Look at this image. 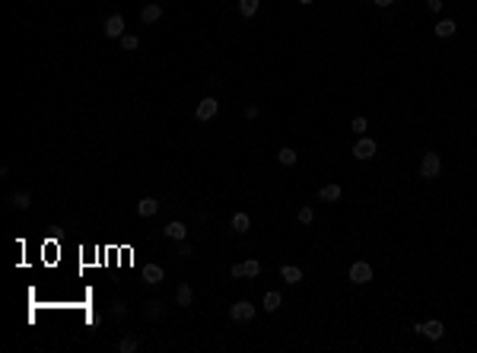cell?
<instances>
[{
	"label": "cell",
	"mask_w": 477,
	"mask_h": 353,
	"mask_svg": "<svg viewBox=\"0 0 477 353\" xmlns=\"http://www.w3.org/2000/svg\"><path fill=\"white\" fill-rule=\"evenodd\" d=\"M159 16H162V6L159 3H146L140 10V19L143 22H159Z\"/></svg>",
	"instance_id": "obj_9"
},
{
	"label": "cell",
	"mask_w": 477,
	"mask_h": 353,
	"mask_svg": "<svg viewBox=\"0 0 477 353\" xmlns=\"http://www.w3.org/2000/svg\"><path fill=\"white\" fill-rule=\"evenodd\" d=\"M162 236H166V239H175V242H181V239L188 236V226H185V223H178V220H172V223H166V226H162Z\"/></svg>",
	"instance_id": "obj_6"
},
{
	"label": "cell",
	"mask_w": 477,
	"mask_h": 353,
	"mask_svg": "<svg viewBox=\"0 0 477 353\" xmlns=\"http://www.w3.org/2000/svg\"><path fill=\"white\" fill-rule=\"evenodd\" d=\"M299 3H302V6H309V3H312V0H299Z\"/></svg>",
	"instance_id": "obj_31"
},
{
	"label": "cell",
	"mask_w": 477,
	"mask_h": 353,
	"mask_svg": "<svg viewBox=\"0 0 477 353\" xmlns=\"http://www.w3.org/2000/svg\"><path fill=\"white\" fill-rule=\"evenodd\" d=\"M280 303H283V296H280L277 290L264 293V309H267V312H277V309H280Z\"/></svg>",
	"instance_id": "obj_13"
},
{
	"label": "cell",
	"mask_w": 477,
	"mask_h": 353,
	"mask_svg": "<svg viewBox=\"0 0 477 353\" xmlns=\"http://www.w3.org/2000/svg\"><path fill=\"white\" fill-rule=\"evenodd\" d=\"M439 169H442L439 153H423V159H420V178H436Z\"/></svg>",
	"instance_id": "obj_1"
},
{
	"label": "cell",
	"mask_w": 477,
	"mask_h": 353,
	"mask_svg": "<svg viewBox=\"0 0 477 353\" xmlns=\"http://www.w3.org/2000/svg\"><path fill=\"white\" fill-rule=\"evenodd\" d=\"M455 29H458V25H455L452 19H439V22H436V35H439V38L455 35Z\"/></svg>",
	"instance_id": "obj_14"
},
{
	"label": "cell",
	"mask_w": 477,
	"mask_h": 353,
	"mask_svg": "<svg viewBox=\"0 0 477 353\" xmlns=\"http://www.w3.org/2000/svg\"><path fill=\"white\" fill-rule=\"evenodd\" d=\"M102 32H105L108 38H121V35H124V16H121V13L108 16L105 25H102Z\"/></svg>",
	"instance_id": "obj_4"
},
{
	"label": "cell",
	"mask_w": 477,
	"mask_h": 353,
	"mask_svg": "<svg viewBox=\"0 0 477 353\" xmlns=\"http://www.w3.org/2000/svg\"><path fill=\"white\" fill-rule=\"evenodd\" d=\"M118 350H121V353H134V350H137V338H121V341H118Z\"/></svg>",
	"instance_id": "obj_21"
},
{
	"label": "cell",
	"mask_w": 477,
	"mask_h": 353,
	"mask_svg": "<svg viewBox=\"0 0 477 353\" xmlns=\"http://www.w3.org/2000/svg\"><path fill=\"white\" fill-rule=\"evenodd\" d=\"M245 118H258V105H248L245 108Z\"/></svg>",
	"instance_id": "obj_29"
},
{
	"label": "cell",
	"mask_w": 477,
	"mask_h": 353,
	"mask_svg": "<svg viewBox=\"0 0 477 353\" xmlns=\"http://www.w3.org/2000/svg\"><path fill=\"white\" fill-rule=\"evenodd\" d=\"M350 280H353V283H360V287H363V283H369V280H372V268H369L366 261L350 264Z\"/></svg>",
	"instance_id": "obj_5"
},
{
	"label": "cell",
	"mask_w": 477,
	"mask_h": 353,
	"mask_svg": "<svg viewBox=\"0 0 477 353\" xmlns=\"http://www.w3.org/2000/svg\"><path fill=\"white\" fill-rule=\"evenodd\" d=\"M350 131H353V134H366V118H353Z\"/></svg>",
	"instance_id": "obj_24"
},
{
	"label": "cell",
	"mask_w": 477,
	"mask_h": 353,
	"mask_svg": "<svg viewBox=\"0 0 477 353\" xmlns=\"http://www.w3.org/2000/svg\"><path fill=\"white\" fill-rule=\"evenodd\" d=\"M216 108H220V102H216L213 96H207V99H201V102H197V111H194V118H197V121H210V118L216 115Z\"/></svg>",
	"instance_id": "obj_2"
},
{
	"label": "cell",
	"mask_w": 477,
	"mask_h": 353,
	"mask_svg": "<svg viewBox=\"0 0 477 353\" xmlns=\"http://www.w3.org/2000/svg\"><path fill=\"white\" fill-rule=\"evenodd\" d=\"M239 13L242 16H255L258 13V0H239Z\"/></svg>",
	"instance_id": "obj_20"
},
{
	"label": "cell",
	"mask_w": 477,
	"mask_h": 353,
	"mask_svg": "<svg viewBox=\"0 0 477 353\" xmlns=\"http://www.w3.org/2000/svg\"><path fill=\"white\" fill-rule=\"evenodd\" d=\"M277 159L283 162V166H296V159H299V153L293 150V146H283L280 153H277Z\"/></svg>",
	"instance_id": "obj_16"
},
{
	"label": "cell",
	"mask_w": 477,
	"mask_h": 353,
	"mask_svg": "<svg viewBox=\"0 0 477 353\" xmlns=\"http://www.w3.org/2000/svg\"><path fill=\"white\" fill-rule=\"evenodd\" d=\"M248 213H236V217H232V229L236 232H248Z\"/></svg>",
	"instance_id": "obj_19"
},
{
	"label": "cell",
	"mask_w": 477,
	"mask_h": 353,
	"mask_svg": "<svg viewBox=\"0 0 477 353\" xmlns=\"http://www.w3.org/2000/svg\"><path fill=\"white\" fill-rule=\"evenodd\" d=\"M175 303H178V306H185V309H188L191 303H194V293H191V287H188V283H181V287H178V296H175Z\"/></svg>",
	"instance_id": "obj_15"
},
{
	"label": "cell",
	"mask_w": 477,
	"mask_h": 353,
	"mask_svg": "<svg viewBox=\"0 0 477 353\" xmlns=\"http://www.w3.org/2000/svg\"><path fill=\"white\" fill-rule=\"evenodd\" d=\"M137 45H140L137 35H121V48H124V51H137Z\"/></svg>",
	"instance_id": "obj_23"
},
{
	"label": "cell",
	"mask_w": 477,
	"mask_h": 353,
	"mask_svg": "<svg viewBox=\"0 0 477 353\" xmlns=\"http://www.w3.org/2000/svg\"><path fill=\"white\" fill-rule=\"evenodd\" d=\"M414 331H420V334H427L430 341H439L442 334H446V328H442V322H427V325H417Z\"/></svg>",
	"instance_id": "obj_8"
},
{
	"label": "cell",
	"mask_w": 477,
	"mask_h": 353,
	"mask_svg": "<svg viewBox=\"0 0 477 353\" xmlns=\"http://www.w3.org/2000/svg\"><path fill=\"white\" fill-rule=\"evenodd\" d=\"M322 201H341V185H325L322 191H318Z\"/></svg>",
	"instance_id": "obj_17"
},
{
	"label": "cell",
	"mask_w": 477,
	"mask_h": 353,
	"mask_svg": "<svg viewBox=\"0 0 477 353\" xmlns=\"http://www.w3.org/2000/svg\"><path fill=\"white\" fill-rule=\"evenodd\" d=\"M229 315H232V322H251V318H255V306H251L248 299H239V303L229 309Z\"/></svg>",
	"instance_id": "obj_3"
},
{
	"label": "cell",
	"mask_w": 477,
	"mask_h": 353,
	"mask_svg": "<svg viewBox=\"0 0 477 353\" xmlns=\"http://www.w3.org/2000/svg\"><path fill=\"white\" fill-rule=\"evenodd\" d=\"M10 204H13V207H19V210H25V207L32 204V197H29V191H16V194L10 197Z\"/></svg>",
	"instance_id": "obj_18"
},
{
	"label": "cell",
	"mask_w": 477,
	"mask_h": 353,
	"mask_svg": "<svg viewBox=\"0 0 477 353\" xmlns=\"http://www.w3.org/2000/svg\"><path fill=\"white\" fill-rule=\"evenodd\" d=\"M395 0H376V6H392Z\"/></svg>",
	"instance_id": "obj_30"
},
{
	"label": "cell",
	"mask_w": 477,
	"mask_h": 353,
	"mask_svg": "<svg viewBox=\"0 0 477 353\" xmlns=\"http://www.w3.org/2000/svg\"><path fill=\"white\" fill-rule=\"evenodd\" d=\"M242 274H245V277H258V274H261V264H258V261H245V264H242Z\"/></svg>",
	"instance_id": "obj_22"
},
{
	"label": "cell",
	"mask_w": 477,
	"mask_h": 353,
	"mask_svg": "<svg viewBox=\"0 0 477 353\" xmlns=\"http://www.w3.org/2000/svg\"><path fill=\"white\" fill-rule=\"evenodd\" d=\"M315 220V210L312 207H299V223H312Z\"/></svg>",
	"instance_id": "obj_25"
},
{
	"label": "cell",
	"mask_w": 477,
	"mask_h": 353,
	"mask_svg": "<svg viewBox=\"0 0 477 353\" xmlns=\"http://www.w3.org/2000/svg\"><path fill=\"white\" fill-rule=\"evenodd\" d=\"M143 280L150 283V287L162 283V268H159V264H146V268H143Z\"/></svg>",
	"instance_id": "obj_10"
},
{
	"label": "cell",
	"mask_w": 477,
	"mask_h": 353,
	"mask_svg": "<svg viewBox=\"0 0 477 353\" xmlns=\"http://www.w3.org/2000/svg\"><path fill=\"white\" fill-rule=\"evenodd\" d=\"M178 255H191V245L185 242V239H181V245H178Z\"/></svg>",
	"instance_id": "obj_28"
},
{
	"label": "cell",
	"mask_w": 477,
	"mask_h": 353,
	"mask_svg": "<svg viewBox=\"0 0 477 353\" xmlns=\"http://www.w3.org/2000/svg\"><path fill=\"white\" fill-rule=\"evenodd\" d=\"M156 210H159V201H156V197H143V201L137 204V213H140V217H153Z\"/></svg>",
	"instance_id": "obj_11"
},
{
	"label": "cell",
	"mask_w": 477,
	"mask_h": 353,
	"mask_svg": "<svg viewBox=\"0 0 477 353\" xmlns=\"http://www.w3.org/2000/svg\"><path fill=\"white\" fill-rule=\"evenodd\" d=\"M353 156H357V159H372V156H376V140L363 137V140L353 146Z\"/></svg>",
	"instance_id": "obj_7"
},
{
	"label": "cell",
	"mask_w": 477,
	"mask_h": 353,
	"mask_svg": "<svg viewBox=\"0 0 477 353\" xmlns=\"http://www.w3.org/2000/svg\"><path fill=\"white\" fill-rule=\"evenodd\" d=\"M427 6H430L433 13H439V10H442V0H427Z\"/></svg>",
	"instance_id": "obj_27"
},
{
	"label": "cell",
	"mask_w": 477,
	"mask_h": 353,
	"mask_svg": "<svg viewBox=\"0 0 477 353\" xmlns=\"http://www.w3.org/2000/svg\"><path fill=\"white\" fill-rule=\"evenodd\" d=\"M111 312H115V315H124V312H127L124 299H115V303H111Z\"/></svg>",
	"instance_id": "obj_26"
},
{
	"label": "cell",
	"mask_w": 477,
	"mask_h": 353,
	"mask_svg": "<svg viewBox=\"0 0 477 353\" xmlns=\"http://www.w3.org/2000/svg\"><path fill=\"white\" fill-rule=\"evenodd\" d=\"M280 277H283L286 283H299V280H302V271L296 268V264H283V268H280Z\"/></svg>",
	"instance_id": "obj_12"
}]
</instances>
